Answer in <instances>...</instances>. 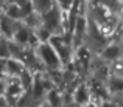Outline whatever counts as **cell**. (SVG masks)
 <instances>
[{"mask_svg": "<svg viewBox=\"0 0 123 107\" xmlns=\"http://www.w3.org/2000/svg\"><path fill=\"white\" fill-rule=\"evenodd\" d=\"M34 54H36L37 61L41 62V65L44 67L45 71H61L64 70L62 64H61L59 57H58L56 51L53 50L48 42H41L37 44V47L34 48Z\"/></svg>", "mask_w": 123, "mask_h": 107, "instance_id": "cell-1", "label": "cell"}, {"mask_svg": "<svg viewBox=\"0 0 123 107\" xmlns=\"http://www.w3.org/2000/svg\"><path fill=\"white\" fill-rule=\"evenodd\" d=\"M97 57H98V61L108 64V65H111V64L120 61V57H122V47H120V42L111 39V40H109L108 44H106L105 47H103L101 50L97 53Z\"/></svg>", "mask_w": 123, "mask_h": 107, "instance_id": "cell-2", "label": "cell"}, {"mask_svg": "<svg viewBox=\"0 0 123 107\" xmlns=\"http://www.w3.org/2000/svg\"><path fill=\"white\" fill-rule=\"evenodd\" d=\"M90 98H92V93H90V89H89V84L87 81H80L73 90L69 93V99L72 104L75 106H83V107H87L90 104Z\"/></svg>", "mask_w": 123, "mask_h": 107, "instance_id": "cell-3", "label": "cell"}, {"mask_svg": "<svg viewBox=\"0 0 123 107\" xmlns=\"http://www.w3.org/2000/svg\"><path fill=\"white\" fill-rule=\"evenodd\" d=\"M44 101L50 107H61L66 101H70V99H69V95H66L62 89L53 87V89L47 90V93L44 96Z\"/></svg>", "mask_w": 123, "mask_h": 107, "instance_id": "cell-4", "label": "cell"}, {"mask_svg": "<svg viewBox=\"0 0 123 107\" xmlns=\"http://www.w3.org/2000/svg\"><path fill=\"white\" fill-rule=\"evenodd\" d=\"M20 25V22L17 20H12V19H9L8 16H5L3 12H0V36L5 39H11L12 34H14V31L17 30V27Z\"/></svg>", "mask_w": 123, "mask_h": 107, "instance_id": "cell-5", "label": "cell"}, {"mask_svg": "<svg viewBox=\"0 0 123 107\" xmlns=\"http://www.w3.org/2000/svg\"><path fill=\"white\" fill-rule=\"evenodd\" d=\"M30 6L31 11L41 17L50 11L53 6H56V3H55V0H30Z\"/></svg>", "mask_w": 123, "mask_h": 107, "instance_id": "cell-6", "label": "cell"}, {"mask_svg": "<svg viewBox=\"0 0 123 107\" xmlns=\"http://www.w3.org/2000/svg\"><path fill=\"white\" fill-rule=\"evenodd\" d=\"M9 57V40L0 36V59Z\"/></svg>", "mask_w": 123, "mask_h": 107, "instance_id": "cell-7", "label": "cell"}, {"mask_svg": "<svg viewBox=\"0 0 123 107\" xmlns=\"http://www.w3.org/2000/svg\"><path fill=\"white\" fill-rule=\"evenodd\" d=\"M6 79V68H5V59H0V81Z\"/></svg>", "mask_w": 123, "mask_h": 107, "instance_id": "cell-8", "label": "cell"}, {"mask_svg": "<svg viewBox=\"0 0 123 107\" xmlns=\"http://www.w3.org/2000/svg\"><path fill=\"white\" fill-rule=\"evenodd\" d=\"M0 107H9L8 101H6V98L3 95H0Z\"/></svg>", "mask_w": 123, "mask_h": 107, "instance_id": "cell-9", "label": "cell"}, {"mask_svg": "<svg viewBox=\"0 0 123 107\" xmlns=\"http://www.w3.org/2000/svg\"><path fill=\"white\" fill-rule=\"evenodd\" d=\"M5 93V81H0V95Z\"/></svg>", "mask_w": 123, "mask_h": 107, "instance_id": "cell-10", "label": "cell"}, {"mask_svg": "<svg viewBox=\"0 0 123 107\" xmlns=\"http://www.w3.org/2000/svg\"><path fill=\"white\" fill-rule=\"evenodd\" d=\"M36 107H50V106H48L47 102H45L44 99H42V101H39V102H37V104H36Z\"/></svg>", "mask_w": 123, "mask_h": 107, "instance_id": "cell-11", "label": "cell"}, {"mask_svg": "<svg viewBox=\"0 0 123 107\" xmlns=\"http://www.w3.org/2000/svg\"><path fill=\"white\" fill-rule=\"evenodd\" d=\"M70 107H83V106H75V104H72Z\"/></svg>", "mask_w": 123, "mask_h": 107, "instance_id": "cell-12", "label": "cell"}]
</instances>
